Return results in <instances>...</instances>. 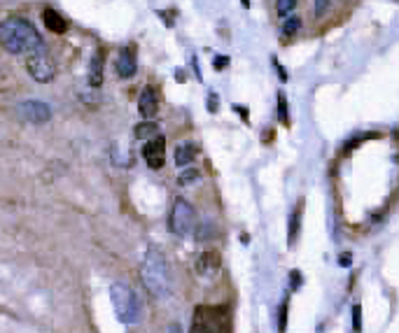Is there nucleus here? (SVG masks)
<instances>
[{
    "mask_svg": "<svg viewBox=\"0 0 399 333\" xmlns=\"http://www.w3.org/2000/svg\"><path fill=\"white\" fill-rule=\"evenodd\" d=\"M0 44L10 54H35L45 49L37 28L24 17H7L0 21Z\"/></svg>",
    "mask_w": 399,
    "mask_h": 333,
    "instance_id": "obj_1",
    "label": "nucleus"
},
{
    "mask_svg": "<svg viewBox=\"0 0 399 333\" xmlns=\"http://www.w3.org/2000/svg\"><path fill=\"white\" fill-rule=\"evenodd\" d=\"M143 285L154 298H168L173 291V278H170L168 261L159 254L157 249H150L145 254V261L140 266Z\"/></svg>",
    "mask_w": 399,
    "mask_h": 333,
    "instance_id": "obj_2",
    "label": "nucleus"
},
{
    "mask_svg": "<svg viewBox=\"0 0 399 333\" xmlns=\"http://www.w3.org/2000/svg\"><path fill=\"white\" fill-rule=\"evenodd\" d=\"M110 301H112V308H115V315L121 324H138L140 317H143V310H140V301L136 296V291L131 289L124 282H112L110 285Z\"/></svg>",
    "mask_w": 399,
    "mask_h": 333,
    "instance_id": "obj_3",
    "label": "nucleus"
},
{
    "mask_svg": "<svg viewBox=\"0 0 399 333\" xmlns=\"http://www.w3.org/2000/svg\"><path fill=\"white\" fill-rule=\"evenodd\" d=\"M194 226H196V210L192 207V203L185 198H175L168 217L170 233H175L178 238H185L194 231Z\"/></svg>",
    "mask_w": 399,
    "mask_h": 333,
    "instance_id": "obj_4",
    "label": "nucleus"
},
{
    "mask_svg": "<svg viewBox=\"0 0 399 333\" xmlns=\"http://www.w3.org/2000/svg\"><path fill=\"white\" fill-rule=\"evenodd\" d=\"M192 333H224V310L219 305H201L194 312Z\"/></svg>",
    "mask_w": 399,
    "mask_h": 333,
    "instance_id": "obj_5",
    "label": "nucleus"
},
{
    "mask_svg": "<svg viewBox=\"0 0 399 333\" xmlns=\"http://www.w3.org/2000/svg\"><path fill=\"white\" fill-rule=\"evenodd\" d=\"M26 68H28L30 77L35 79V82H42V84L52 82V79H54V73H56L54 63H52V59L45 54V49H40V51H35V54H30L28 59H26Z\"/></svg>",
    "mask_w": 399,
    "mask_h": 333,
    "instance_id": "obj_6",
    "label": "nucleus"
},
{
    "mask_svg": "<svg viewBox=\"0 0 399 333\" xmlns=\"http://www.w3.org/2000/svg\"><path fill=\"white\" fill-rule=\"evenodd\" d=\"M17 112L28 124H47L52 119V107L47 103H42V100H26V103H21L17 107Z\"/></svg>",
    "mask_w": 399,
    "mask_h": 333,
    "instance_id": "obj_7",
    "label": "nucleus"
},
{
    "mask_svg": "<svg viewBox=\"0 0 399 333\" xmlns=\"http://www.w3.org/2000/svg\"><path fill=\"white\" fill-rule=\"evenodd\" d=\"M143 156L152 170H159L163 165V158H166V140L161 135H157L154 140H147L143 147Z\"/></svg>",
    "mask_w": 399,
    "mask_h": 333,
    "instance_id": "obj_8",
    "label": "nucleus"
},
{
    "mask_svg": "<svg viewBox=\"0 0 399 333\" xmlns=\"http://www.w3.org/2000/svg\"><path fill=\"white\" fill-rule=\"evenodd\" d=\"M138 112H140V117H143L145 121H152L154 117H157V112H159V96H157V91L152 89V86H145L143 93H140Z\"/></svg>",
    "mask_w": 399,
    "mask_h": 333,
    "instance_id": "obj_9",
    "label": "nucleus"
},
{
    "mask_svg": "<svg viewBox=\"0 0 399 333\" xmlns=\"http://www.w3.org/2000/svg\"><path fill=\"white\" fill-rule=\"evenodd\" d=\"M117 75L119 77H133L136 70H138V61H136V54H133L131 49H124L119 56H117Z\"/></svg>",
    "mask_w": 399,
    "mask_h": 333,
    "instance_id": "obj_10",
    "label": "nucleus"
},
{
    "mask_svg": "<svg viewBox=\"0 0 399 333\" xmlns=\"http://www.w3.org/2000/svg\"><path fill=\"white\" fill-rule=\"evenodd\" d=\"M217 270H219V256L215 254V252H206V254L199 256V261H196V272H199L201 278H212Z\"/></svg>",
    "mask_w": 399,
    "mask_h": 333,
    "instance_id": "obj_11",
    "label": "nucleus"
},
{
    "mask_svg": "<svg viewBox=\"0 0 399 333\" xmlns=\"http://www.w3.org/2000/svg\"><path fill=\"white\" fill-rule=\"evenodd\" d=\"M173 158H175L178 168H189V165H192V161L196 158V147H194L192 142H182V145L175 147V154H173Z\"/></svg>",
    "mask_w": 399,
    "mask_h": 333,
    "instance_id": "obj_12",
    "label": "nucleus"
},
{
    "mask_svg": "<svg viewBox=\"0 0 399 333\" xmlns=\"http://www.w3.org/2000/svg\"><path fill=\"white\" fill-rule=\"evenodd\" d=\"M42 21H45V26H47L52 33H56V35H63V33L68 30L66 19L61 17L56 10H45V12H42Z\"/></svg>",
    "mask_w": 399,
    "mask_h": 333,
    "instance_id": "obj_13",
    "label": "nucleus"
},
{
    "mask_svg": "<svg viewBox=\"0 0 399 333\" xmlns=\"http://www.w3.org/2000/svg\"><path fill=\"white\" fill-rule=\"evenodd\" d=\"M89 84L91 86L103 84V56L101 54H96L89 63Z\"/></svg>",
    "mask_w": 399,
    "mask_h": 333,
    "instance_id": "obj_14",
    "label": "nucleus"
},
{
    "mask_svg": "<svg viewBox=\"0 0 399 333\" xmlns=\"http://www.w3.org/2000/svg\"><path fill=\"white\" fill-rule=\"evenodd\" d=\"M159 135V126L154 121H143L136 126V138L138 140H154Z\"/></svg>",
    "mask_w": 399,
    "mask_h": 333,
    "instance_id": "obj_15",
    "label": "nucleus"
},
{
    "mask_svg": "<svg viewBox=\"0 0 399 333\" xmlns=\"http://www.w3.org/2000/svg\"><path fill=\"white\" fill-rule=\"evenodd\" d=\"M299 28H301V19L299 17H287L285 19V24H283V35L292 37L299 33Z\"/></svg>",
    "mask_w": 399,
    "mask_h": 333,
    "instance_id": "obj_16",
    "label": "nucleus"
},
{
    "mask_svg": "<svg viewBox=\"0 0 399 333\" xmlns=\"http://www.w3.org/2000/svg\"><path fill=\"white\" fill-rule=\"evenodd\" d=\"M199 177H201V173L196 168H185V173L178 177V184H182V187H185V184H192V182H196Z\"/></svg>",
    "mask_w": 399,
    "mask_h": 333,
    "instance_id": "obj_17",
    "label": "nucleus"
},
{
    "mask_svg": "<svg viewBox=\"0 0 399 333\" xmlns=\"http://www.w3.org/2000/svg\"><path fill=\"white\" fill-rule=\"evenodd\" d=\"M294 5H296V0H276V10H278L280 17H287Z\"/></svg>",
    "mask_w": 399,
    "mask_h": 333,
    "instance_id": "obj_18",
    "label": "nucleus"
},
{
    "mask_svg": "<svg viewBox=\"0 0 399 333\" xmlns=\"http://www.w3.org/2000/svg\"><path fill=\"white\" fill-rule=\"evenodd\" d=\"M278 117L283 124H290V117H287V100H285L283 93H278Z\"/></svg>",
    "mask_w": 399,
    "mask_h": 333,
    "instance_id": "obj_19",
    "label": "nucleus"
},
{
    "mask_svg": "<svg viewBox=\"0 0 399 333\" xmlns=\"http://www.w3.org/2000/svg\"><path fill=\"white\" fill-rule=\"evenodd\" d=\"M299 219H301V212H294L292 214V224H290V245H294L296 233H299Z\"/></svg>",
    "mask_w": 399,
    "mask_h": 333,
    "instance_id": "obj_20",
    "label": "nucleus"
},
{
    "mask_svg": "<svg viewBox=\"0 0 399 333\" xmlns=\"http://www.w3.org/2000/svg\"><path fill=\"white\" fill-rule=\"evenodd\" d=\"M287 305H290V298H285L280 305V331H285V324H287Z\"/></svg>",
    "mask_w": 399,
    "mask_h": 333,
    "instance_id": "obj_21",
    "label": "nucleus"
},
{
    "mask_svg": "<svg viewBox=\"0 0 399 333\" xmlns=\"http://www.w3.org/2000/svg\"><path fill=\"white\" fill-rule=\"evenodd\" d=\"M329 5V0H315V5H313V12L315 14H322L325 12V7Z\"/></svg>",
    "mask_w": 399,
    "mask_h": 333,
    "instance_id": "obj_22",
    "label": "nucleus"
},
{
    "mask_svg": "<svg viewBox=\"0 0 399 333\" xmlns=\"http://www.w3.org/2000/svg\"><path fill=\"white\" fill-rule=\"evenodd\" d=\"M208 107H210V112H217V96L215 93H210V98H208Z\"/></svg>",
    "mask_w": 399,
    "mask_h": 333,
    "instance_id": "obj_23",
    "label": "nucleus"
},
{
    "mask_svg": "<svg viewBox=\"0 0 399 333\" xmlns=\"http://www.w3.org/2000/svg\"><path fill=\"white\" fill-rule=\"evenodd\" d=\"M227 63H229V59H227V56H217V59L212 61V66H215V68H224Z\"/></svg>",
    "mask_w": 399,
    "mask_h": 333,
    "instance_id": "obj_24",
    "label": "nucleus"
},
{
    "mask_svg": "<svg viewBox=\"0 0 399 333\" xmlns=\"http://www.w3.org/2000/svg\"><path fill=\"white\" fill-rule=\"evenodd\" d=\"M299 285H301V272L292 270V287H299Z\"/></svg>",
    "mask_w": 399,
    "mask_h": 333,
    "instance_id": "obj_25",
    "label": "nucleus"
},
{
    "mask_svg": "<svg viewBox=\"0 0 399 333\" xmlns=\"http://www.w3.org/2000/svg\"><path fill=\"white\" fill-rule=\"evenodd\" d=\"M166 333H182V326L178 324V321H173V324H168V328H166Z\"/></svg>",
    "mask_w": 399,
    "mask_h": 333,
    "instance_id": "obj_26",
    "label": "nucleus"
},
{
    "mask_svg": "<svg viewBox=\"0 0 399 333\" xmlns=\"http://www.w3.org/2000/svg\"><path fill=\"white\" fill-rule=\"evenodd\" d=\"M352 319H355V328H360V305L352 308Z\"/></svg>",
    "mask_w": 399,
    "mask_h": 333,
    "instance_id": "obj_27",
    "label": "nucleus"
},
{
    "mask_svg": "<svg viewBox=\"0 0 399 333\" xmlns=\"http://www.w3.org/2000/svg\"><path fill=\"white\" fill-rule=\"evenodd\" d=\"M341 266H350V254H343V256H341Z\"/></svg>",
    "mask_w": 399,
    "mask_h": 333,
    "instance_id": "obj_28",
    "label": "nucleus"
}]
</instances>
